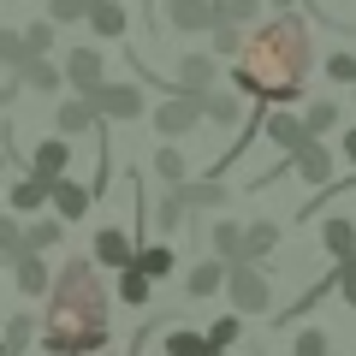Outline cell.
I'll list each match as a JSON object with an SVG mask.
<instances>
[{
	"instance_id": "obj_1",
	"label": "cell",
	"mask_w": 356,
	"mask_h": 356,
	"mask_svg": "<svg viewBox=\"0 0 356 356\" xmlns=\"http://www.w3.org/2000/svg\"><path fill=\"white\" fill-rule=\"evenodd\" d=\"M309 65H315V30L285 6L280 18H255L243 30V48L232 54V89L255 95L261 107H291L309 89Z\"/></svg>"
},
{
	"instance_id": "obj_2",
	"label": "cell",
	"mask_w": 356,
	"mask_h": 356,
	"mask_svg": "<svg viewBox=\"0 0 356 356\" xmlns=\"http://www.w3.org/2000/svg\"><path fill=\"white\" fill-rule=\"evenodd\" d=\"M36 344L48 356H95L113 344L107 327V285L95 280V255H72L48 285V321H42Z\"/></svg>"
},
{
	"instance_id": "obj_3",
	"label": "cell",
	"mask_w": 356,
	"mask_h": 356,
	"mask_svg": "<svg viewBox=\"0 0 356 356\" xmlns=\"http://www.w3.org/2000/svg\"><path fill=\"white\" fill-rule=\"evenodd\" d=\"M226 297L238 315H273V280L261 261H226Z\"/></svg>"
},
{
	"instance_id": "obj_4",
	"label": "cell",
	"mask_w": 356,
	"mask_h": 356,
	"mask_svg": "<svg viewBox=\"0 0 356 356\" xmlns=\"http://www.w3.org/2000/svg\"><path fill=\"white\" fill-rule=\"evenodd\" d=\"M89 95V107L102 119H113V125H131V119H143L149 113V95H143V83H95V89H83Z\"/></svg>"
},
{
	"instance_id": "obj_5",
	"label": "cell",
	"mask_w": 356,
	"mask_h": 356,
	"mask_svg": "<svg viewBox=\"0 0 356 356\" xmlns=\"http://www.w3.org/2000/svg\"><path fill=\"white\" fill-rule=\"evenodd\" d=\"M149 119H154V131L161 137H184V131H196L202 125V102H196V89H166V102L161 107H149Z\"/></svg>"
},
{
	"instance_id": "obj_6",
	"label": "cell",
	"mask_w": 356,
	"mask_h": 356,
	"mask_svg": "<svg viewBox=\"0 0 356 356\" xmlns=\"http://www.w3.org/2000/svg\"><path fill=\"white\" fill-rule=\"evenodd\" d=\"M214 18V0H161V24H172L178 36H208Z\"/></svg>"
},
{
	"instance_id": "obj_7",
	"label": "cell",
	"mask_w": 356,
	"mask_h": 356,
	"mask_svg": "<svg viewBox=\"0 0 356 356\" xmlns=\"http://www.w3.org/2000/svg\"><path fill=\"white\" fill-rule=\"evenodd\" d=\"M196 102H202V119L208 125H220V131H238L243 119V89H220V83H208V89H196Z\"/></svg>"
},
{
	"instance_id": "obj_8",
	"label": "cell",
	"mask_w": 356,
	"mask_h": 356,
	"mask_svg": "<svg viewBox=\"0 0 356 356\" xmlns=\"http://www.w3.org/2000/svg\"><path fill=\"white\" fill-rule=\"evenodd\" d=\"M48 208L65 220V226H77V220H83L89 208H95V191H89V184H77L72 172H60V178L48 184Z\"/></svg>"
},
{
	"instance_id": "obj_9",
	"label": "cell",
	"mask_w": 356,
	"mask_h": 356,
	"mask_svg": "<svg viewBox=\"0 0 356 356\" xmlns=\"http://www.w3.org/2000/svg\"><path fill=\"white\" fill-rule=\"evenodd\" d=\"M332 166H339V161H332V149H327L321 137H309V143H297V149H291V172L303 178L309 191H321V184H332Z\"/></svg>"
},
{
	"instance_id": "obj_10",
	"label": "cell",
	"mask_w": 356,
	"mask_h": 356,
	"mask_svg": "<svg viewBox=\"0 0 356 356\" xmlns=\"http://www.w3.org/2000/svg\"><path fill=\"white\" fill-rule=\"evenodd\" d=\"M13 72H18V89H30V95H54V89H65L60 60H48V54H24Z\"/></svg>"
},
{
	"instance_id": "obj_11",
	"label": "cell",
	"mask_w": 356,
	"mask_h": 356,
	"mask_svg": "<svg viewBox=\"0 0 356 356\" xmlns=\"http://www.w3.org/2000/svg\"><path fill=\"white\" fill-rule=\"evenodd\" d=\"M261 137L273 143L280 154H291L297 143H309V125H303V113H285V107H267V113H261Z\"/></svg>"
},
{
	"instance_id": "obj_12",
	"label": "cell",
	"mask_w": 356,
	"mask_h": 356,
	"mask_svg": "<svg viewBox=\"0 0 356 356\" xmlns=\"http://www.w3.org/2000/svg\"><path fill=\"white\" fill-rule=\"evenodd\" d=\"M13 285H18V297H48V285H54V273H48V261H42V250H18L13 255Z\"/></svg>"
},
{
	"instance_id": "obj_13",
	"label": "cell",
	"mask_w": 356,
	"mask_h": 356,
	"mask_svg": "<svg viewBox=\"0 0 356 356\" xmlns=\"http://www.w3.org/2000/svg\"><path fill=\"white\" fill-rule=\"evenodd\" d=\"M60 72H65V83L83 95V89H95V83L107 77V60H102V48H72V54L60 60Z\"/></svg>"
},
{
	"instance_id": "obj_14",
	"label": "cell",
	"mask_w": 356,
	"mask_h": 356,
	"mask_svg": "<svg viewBox=\"0 0 356 356\" xmlns=\"http://www.w3.org/2000/svg\"><path fill=\"white\" fill-rule=\"evenodd\" d=\"M83 24L95 30L102 42H119L131 30V6L125 0H89V13H83Z\"/></svg>"
},
{
	"instance_id": "obj_15",
	"label": "cell",
	"mask_w": 356,
	"mask_h": 356,
	"mask_svg": "<svg viewBox=\"0 0 356 356\" xmlns=\"http://www.w3.org/2000/svg\"><path fill=\"white\" fill-rule=\"evenodd\" d=\"M172 83L178 89H208V83H220V60L208 48H191L184 60L172 65Z\"/></svg>"
},
{
	"instance_id": "obj_16",
	"label": "cell",
	"mask_w": 356,
	"mask_h": 356,
	"mask_svg": "<svg viewBox=\"0 0 356 356\" xmlns=\"http://www.w3.org/2000/svg\"><path fill=\"white\" fill-rule=\"evenodd\" d=\"M178 196H184V208H191V214H220L232 191L220 184L214 172H208V178H184V184H178Z\"/></svg>"
},
{
	"instance_id": "obj_17",
	"label": "cell",
	"mask_w": 356,
	"mask_h": 356,
	"mask_svg": "<svg viewBox=\"0 0 356 356\" xmlns=\"http://www.w3.org/2000/svg\"><path fill=\"white\" fill-rule=\"evenodd\" d=\"M102 125V113L89 107V95H65L60 107H54V131L60 137H83V131H95Z\"/></svg>"
},
{
	"instance_id": "obj_18",
	"label": "cell",
	"mask_w": 356,
	"mask_h": 356,
	"mask_svg": "<svg viewBox=\"0 0 356 356\" xmlns=\"http://www.w3.org/2000/svg\"><path fill=\"white\" fill-rule=\"evenodd\" d=\"M131 250H137V238H125V226H102V232H95V243H89L95 267H113V273L131 261Z\"/></svg>"
},
{
	"instance_id": "obj_19",
	"label": "cell",
	"mask_w": 356,
	"mask_h": 356,
	"mask_svg": "<svg viewBox=\"0 0 356 356\" xmlns=\"http://www.w3.org/2000/svg\"><path fill=\"white\" fill-rule=\"evenodd\" d=\"M226 291V261L220 255H208V261H196L191 273H184V297H196V303H208V297Z\"/></svg>"
},
{
	"instance_id": "obj_20",
	"label": "cell",
	"mask_w": 356,
	"mask_h": 356,
	"mask_svg": "<svg viewBox=\"0 0 356 356\" xmlns=\"http://www.w3.org/2000/svg\"><path fill=\"white\" fill-rule=\"evenodd\" d=\"M321 250H327L332 261H350L356 255V220L350 214H327L321 220Z\"/></svg>"
},
{
	"instance_id": "obj_21",
	"label": "cell",
	"mask_w": 356,
	"mask_h": 356,
	"mask_svg": "<svg viewBox=\"0 0 356 356\" xmlns=\"http://www.w3.org/2000/svg\"><path fill=\"white\" fill-rule=\"evenodd\" d=\"M30 172H42L48 184H54L60 172H72V143H65V137H48V143H36V149H30Z\"/></svg>"
},
{
	"instance_id": "obj_22",
	"label": "cell",
	"mask_w": 356,
	"mask_h": 356,
	"mask_svg": "<svg viewBox=\"0 0 356 356\" xmlns=\"http://www.w3.org/2000/svg\"><path fill=\"white\" fill-rule=\"evenodd\" d=\"M36 315H30V309H24V315H6V321H0V350H6V356H24L30 350V344H36Z\"/></svg>"
},
{
	"instance_id": "obj_23",
	"label": "cell",
	"mask_w": 356,
	"mask_h": 356,
	"mask_svg": "<svg viewBox=\"0 0 356 356\" xmlns=\"http://www.w3.org/2000/svg\"><path fill=\"white\" fill-rule=\"evenodd\" d=\"M113 291H119V303L125 309H149V297H154V280L143 273V267H119V280H113Z\"/></svg>"
},
{
	"instance_id": "obj_24",
	"label": "cell",
	"mask_w": 356,
	"mask_h": 356,
	"mask_svg": "<svg viewBox=\"0 0 356 356\" xmlns=\"http://www.w3.org/2000/svg\"><path fill=\"white\" fill-rule=\"evenodd\" d=\"M6 202H13V214H42V208H48V178H42V172H24V178L13 184Z\"/></svg>"
},
{
	"instance_id": "obj_25",
	"label": "cell",
	"mask_w": 356,
	"mask_h": 356,
	"mask_svg": "<svg viewBox=\"0 0 356 356\" xmlns=\"http://www.w3.org/2000/svg\"><path fill=\"white\" fill-rule=\"evenodd\" d=\"M184 214H191V208H184V196H178V184H166V196H161V202L149 208V226L161 232V238H172V232L184 226Z\"/></svg>"
},
{
	"instance_id": "obj_26",
	"label": "cell",
	"mask_w": 356,
	"mask_h": 356,
	"mask_svg": "<svg viewBox=\"0 0 356 356\" xmlns=\"http://www.w3.org/2000/svg\"><path fill=\"white\" fill-rule=\"evenodd\" d=\"M131 267H143V273L161 285L166 273H172V243H137V250H131Z\"/></svg>"
},
{
	"instance_id": "obj_27",
	"label": "cell",
	"mask_w": 356,
	"mask_h": 356,
	"mask_svg": "<svg viewBox=\"0 0 356 356\" xmlns=\"http://www.w3.org/2000/svg\"><path fill=\"white\" fill-rule=\"evenodd\" d=\"M60 238H65V220L60 214H42V220H30V226H24V250L48 255V250H60Z\"/></svg>"
},
{
	"instance_id": "obj_28",
	"label": "cell",
	"mask_w": 356,
	"mask_h": 356,
	"mask_svg": "<svg viewBox=\"0 0 356 356\" xmlns=\"http://www.w3.org/2000/svg\"><path fill=\"white\" fill-rule=\"evenodd\" d=\"M273 243H280V226H273V220H250V226H243V255L238 261H261Z\"/></svg>"
},
{
	"instance_id": "obj_29",
	"label": "cell",
	"mask_w": 356,
	"mask_h": 356,
	"mask_svg": "<svg viewBox=\"0 0 356 356\" xmlns=\"http://www.w3.org/2000/svg\"><path fill=\"white\" fill-rule=\"evenodd\" d=\"M166 339H161V356H208V339L202 332H191V327H161Z\"/></svg>"
},
{
	"instance_id": "obj_30",
	"label": "cell",
	"mask_w": 356,
	"mask_h": 356,
	"mask_svg": "<svg viewBox=\"0 0 356 356\" xmlns=\"http://www.w3.org/2000/svg\"><path fill=\"white\" fill-rule=\"evenodd\" d=\"M154 178H161V184H184V178H191V161L172 149V137L154 149Z\"/></svg>"
},
{
	"instance_id": "obj_31",
	"label": "cell",
	"mask_w": 356,
	"mask_h": 356,
	"mask_svg": "<svg viewBox=\"0 0 356 356\" xmlns=\"http://www.w3.org/2000/svg\"><path fill=\"white\" fill-rule=\"evenodd\" d=\"M208 243H214V255H220V261H238V255H243V226H238V220H214Z\"/></svg>"
},
{
	"instance_id": "obj_32",
	"label": "cell",
	"mask_w": 356,
	"mask_h": 356,
	"mask_svg": "<svg viewBox=\"0 0 356 356\" xmlns=\"http://www.w3.org/2000/svg\"><path fill=\"white\" fill-rule=\"evenodd\" d=\"M202 339H208V350H232V344L243 339V315L232 309V315H220L214 327H202Z\"/></svg>"
},
{
	"instance_id": "obj_33",
	"label": "cell",
	"mask_w": 356,
	"mask_h": 356,
	"mask_svg": "<svg viewBox=\"0 0 356 356\" xmlns=\"http://www.w3.org/2000/svg\"><path fill=\"white\" fill-rule=\"evenodd\" d=\"M303 125H309V137H327V131L339 125V102H332V95L309 102V107H303Z\"/></svg>"
},
{
	"instance_id": "obj_34",
	"label": "cell",
	"mask_w": 356,
	"mask_h": 356,
	"mask_svg": "<svg viewBox=\"0 0 356 356\" xmlns=\"http://www.w3.org/2000/svg\"><path fill=\"white\" fill-rule=\"evenodd\" d=\"M208 36H214V60H232V54L243 48V24H226V18H214V30H208Z\"/></svg>"
},
{
	"instance_id": "obj_35",
	"label": "cell",
	"mask_w": 356,
	"mask_h": 356,
	"mask_svg": "<svg viewBox=\"0 0 356 356\" xmlns=\"http://www.w3.org/2000/svg\"><path fill=\"white\" fill-rule=\"evenodd\" d=\"M261 6H267V0H214V13L226 18V24H243V30L261 18Z\"/></svg>"
},
{
	"instance_id": "obj_36",
	"label": "cell",
	"mask_w": 356,
	"mask_h": 356,
	"mask_svg": "<svg viewBox=\"0 0 356 356\" xmlns=\"http://www.w3.org/2000/svg\"><path fill=\"white\" fill-rule=\"evenodd\" d=\"M327 83H339V89H350V83H356V54H350V48L327 54Z\"/></svg>"
},
{
	"instance_id": "obj_37",
	"label": "cell",
	"mask_w": 356,
	"mask_h": 356,
	"mask_svg": "<svg viewBox=\"0 0 356 356\" xmlns=\"http://www.w3.org/2000/svg\"><path fill=\"white\" fill-rule=\"evenodd\" d=\"M332 344H327V327H297V339H291V356H327Z\"/></svg>"
},
{
	"instance_id": "obj_38",
	"label": "cell",
	"mask_w": 356,
	"mask_h": 356,
	"mask_svg": "<svg viewBox=\"0 0 356 356\" xmlns=\"http://www.w3.org/2000/svg\"><path fill=\"white\" fill-rule=\"evenodd\" d=\"M54 18H36V24H24V54H54Z\"/></svg>"
},
{
	"instance_id": "obj_39",
	"label": "cell",
	"mask_w": 356,
	"mask_h": 356,
	"mask_svg": "<svg viewBox=\"0 0 356 356\" xmlns=\"http://www.w3.org/2000/svg\"><path fill=\"white\" fill-rule=\"evenodd\" d=\"M24 250V214H0V255Z\"/></svg>"
},
{
	"instance_id": "obj_40",
	"label": "cell",
	"mask_w": 356,
	"mask_h": 356,
	"mask_svg": "<svg viewBox=\"0 0 356 356\" xmlns=\"http://www.w3.org/2000/svg\"><path fill=\"white\" fill-rule=\"evenodd\" d=\"M83 13H89V0H48L54 24H83Z\"/></svg>"
},
{
	"instance_id": "obj_41",
	"label": "cell",
	"mask_w": 356,
	"mask_h": 356,
	"mask_svg": "<svg viewBox=\"0 0 356 356\" xmlns=\"http://www.w3.org/2000/svg\"><path fill=\"white\" fill-rule=\"evenodd\" d=\"M18 60H24V30L0 24V65H18Z\"/></svg>"
},
{
	"instance_id": "obj_42",
	"label": "cell",
	"mask_w": 356,
	"mask_h": 356,
	"mask_svg": "<svg viewBox=\"0 0 356 356\" xmlns=\"http://www.w3.org/2000/svg\"><path fill=\"white\" fill-rule=\"evenodd\" d=\"M332 291L344 297V309H356V255H350V261H339V285H332Z\"/></svg>"
},
{
	"instance_id": "obj_43",
	"label": "cell",
	"mask_w": 356,
	"mask_h": 356,
	"mask_svg": "<svg viewBox=\"0 0 356 356\" xmlns=\"http://www.w3.org/2000/svg\"><path fill=\"white\" fill-rule=\"evenodd\" d=\"M344 161L356 166V131H344Z\"/></svg>"
},
{
	"instance_id": "obj_44",
	"label": "cell",
	"mask_w": 356,
	"mask_h": 356,
	"mask_svg": "<svg viewBox=\"0 0 356 356\" xmlns=\"http://www.w3.org/2000/svg\"><path fill=\"white\" fill-rule=\"evenodd\" d=\"M267 6H280V13H285V6H297V0H267Z\"/></svg>"
},
{
	"instance_id": "obj_45",
	"label": "cell",
	"mask_w": 356,
	"mask_h": 356,
	"mask_svg": "<svg viewBox=\"0 0 356 356\" xmlns=\"http://www.w3.org/2000/svg\"><path fill=\"white\" fill-rule=\"evenodd\" d=\"M95 356H119V350H107V344H102V350H95Z\"/></svg>"
},
{
	"instance_id": "obj_46",
	"label": "cell",
	"mask_w": 356,
	"mask_h": 356,
	"mask_svg": "<svg viewBox=\"0 0 356 356\" xmlns=\"http://www.w3.org/2000/svg\"><path fill=\"white\" fill-rule=\"evenodd\" d=\"M0 166H6V149H0Z\"/></svg>"
},
{
	"instance_id": "obj_47",
	"label": "cell",
	"mask_w": 356,
	"mask_h": 356,
	"mask_svg": "<svg viewBox=\"0 0 356 356\" xmlns=\"http://www.w3.org/2000/svg\"><path fill=\"white\" fill-rule=\"evenodd\" d=\"M208 356H226V350H208Z\"/></svg>"
},
{
	"instance_id": "obj_48",
	"label": "cell",
	"mask_w": 356,
	"mask_h": 356,
	"mask_svg": "<svg viewBox=\"0 0 356 356\" xmlns=\"http://www.w3.org/2000/svg\"><path fill=\"white\" fill-rule=\"evenodd\" d=\"M350 89H356V83H350ZM350 102H356V95H350Z\"/></svg>"
},
{
	"instance_id": "obj_49",
	"label": "cell",
	"mask_w": 356,
	"mask_h": 356,
	"mask_svg": "<svg viewBox=\"0 0 356 356\" xmlns=\"http://www.w3.org/2000/svg\"><path fill=\"white\" fill-rule=\"evenodd\" d=\"M350 196H356V184H350Z\"/></svg>"
},
{
	"instance_id": "obj_50",
	"label": "cell",
	"mask_w": 356,
	"mask_h": 356,
	"mask_svg": "<svg viewBox=\"0 0 356 356\" xmlns=\"http://www.w3.org/2000/svg\"><path fill=\"white\" fill-rule=\"evenodd\" d=\"M0 356H6V350H0Z\"/></svg>"
},
{
	"instance_id": "obj_51",
	"label": "cell",
	"mask_w": 356,
	"mask_h": 356,
	"mask_svg": "<svg viewBox=\"0 0 356 356\" xmlns=\"http://www.w3.org/2000/svg\"><path fill=\"white\" fill-rule=\"evenodd\" d=\"M327 356H332V350H327Z\"/></svg>"
}]
</instances>
